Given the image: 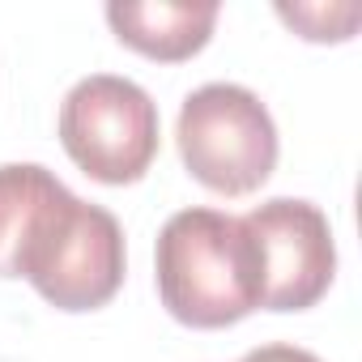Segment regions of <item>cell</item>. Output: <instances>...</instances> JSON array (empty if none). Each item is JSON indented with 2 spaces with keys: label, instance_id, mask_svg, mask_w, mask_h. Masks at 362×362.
<instances>
[{
  "label": "cell",
  "instance_id": "cell-1",
  "mask_svg": "<svg viewBox=\"0 0 362 362\" xmlns=\"http://www.w3.org/2000/svg\"><path fill=\"white\" fill-rule=\"evenodd\" d=\"M158 298L188 328H230L260 307V256L243 218L179 209L158 230Z\"/></svg>",
  "mask_w": 362,
  "mask_h": 362
},
{
  "label": "cell",
  "instance_id": "cell-2",
  "mask_svg": "<svg viewBox=\"0 0 362 362\" xmlns=\"http://www.w3.org/2000/svg\"><path fill=\"white\" fill-rule=\"evenodd\" d=\"M175 145L188 175L218 197H247L277 170V124L269 107L235 81H209L179 107Z\"/></svg>",
  "mask_w": 362,
  "mask_h": 362
},
{
  "label": "cell",
  "instance_id": "cell-3",
  "mask_svg": "<svg viewBox=\"0 0 362 362\" xmlns=\"http://www.w3.org/2000/svg\"><path fill=\"white\" fill-rule=\"evenodd\" d=\"M158 103L128 77L90 73L60 103V145L98 184L145 179L158 158Z\"/></svg>",
  "mask_w": 362,
  "mask_h": 362
},
{
  "label": "cell",
  "instance_id": "cell-4",
  "mask_svg": "<svg viewBox=\"0 0 362 362\" xmlns=\"http://www.w3.org/2000/svg\"><path fill=\"white\" fill-rule=\"evenodd\" d=\"M124 226L111 209L69 197L22 264V277L56 311H98L124 286Z\"/></svg>",
  "mask_w": 362,
  "mask_h": 362
},
{
  "label": "cell",
  "instance_id": "cell-5",
  "mask_svg": "<svg viewBox=\"0 0 362 362\" xmlns=\"http://www.w3.org/2000/svg\"><path fill=\"white\" fill-rule=\"evenodd\" d=\"M243 226L260 256V307L307 311L337 277V243L320 205L298 197H273L243 214Z\"/></svg>",
  "mask_w": 362,
  "mask_h": 362
},
{
  "label": "cell",
  "instance_id": "cell-6",
  "mask_svg": "<svg viewBox=\"0 0 362 362\" xmlns=\"http://www.w3.org/2000/svg\"><path fill=\"white\" fill-rule=\"evenodd\" d=\"M107 22L115 39L145 60L158 64H179L192 60L218 26V5H192V0H149V5H132V0H111Z\"/></svg>",
  "mask_w": 362,
  "mask_h": 362
},
{
  "label": "cell",
  "instance_id": "cell-7",
  "mask_svg": "<svg viewBox=\"0 0 362 362\" xmlns=\"http://www.w3.org/2000/svg\"><path fill=\"white\" fill-rule=\"evenodd\" d=\"M69 188L39 162L0 166V277H18L30 239L39 235L47 209Z\"/></svg>",
  "mask_w": 362,
  "mask_h": 362
},
{
  "label": "cell",
  "instance_id": "cell-8",
  "mask_svg": "<svg viewBox=\"0 0 362 362\" xmlns=\"http://www.w3.org/2000/svg\"><path fill=\"white\" fill-rule=\"evenodd\" d=\"M277 18L281 22H290L303 39H311V43H345L349 35L345 30H337L332 26V9H324V5H281L277 9Z\"/></svg>",
  "mask_w": 362,
  "mask_h": 362
},
{
  "label": "cell",
  "instance_id": "cell-9",
  "mask_svg": "<svg viewBox=\"0 0 362 362\" xmlns=\"http://www.w3.org/2000/svg\"><path fill=\"white\" fill-rule=\"evenodd\" d=\"M239 362H324V358L311 349H298V345H260V349L243 354Z\"/></svg>",
  "mask_w": 362,
  "mask_h": 362
}]
</instances>
